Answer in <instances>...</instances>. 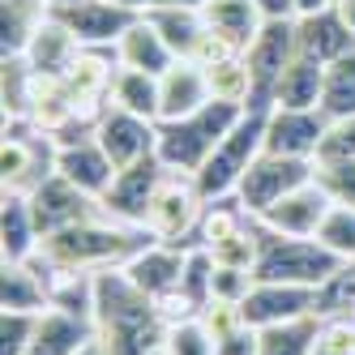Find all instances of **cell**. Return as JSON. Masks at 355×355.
<instances>
[{
    "mask_svg": "<svg viewBox=\"0 0 355 355\" xmlns=\"http://www.w3.org/2000/svg\"><path fill=\"white\" fill-rule=\"evenodd\" d=\"M150 236L141 227H129V223H116L107 218L103 210L73 223V227H60V232L43 236L39 240V252H35V266L52 278V274H103V270H124L129 257L146 244Z\"/></svg>",
    "mask_w": 355,
    "mask_h": 355,
    "instance_id": "obj_1",
    "label": "cell"
},
{
    "mask_svg": "<svg viewBox=\"0 0 355 355\" xmlns=\"http://www.w3.org/2000/svg\"><path fill=\"white\" fill-rule=\"evenodd\" d=\"M94 334L112 355H150L167 338V321L155 300L141 295L124 270L94 274Z\"/></svg>",
    "mask_w": 355,
    "mask_h": 355,
    "instance_id": "obj_2",
    "label": "cell"
},
{
    "mask_svg": "<svg viewBox=\"0 0 355 355\" xmlns=\"http://www.w3.org/2000/svg\"><path fill=\"white\" fill-rule=\"evenodd\" d=\"M240 116H244L240 103L210 98L201 112H193L184 120H159V163L167 171L197 175L201 167H206V159L218 150V141L236 129Z\"/></svg>",
    "mask_w": 355,
    "mask_h": 355,
    "instance_id": "obj_3",
    "label": "cell"
},
{
    "mask_svg": "<svg viewBox=\"0 0 355 355\" xmlns=\"http://www.w3.org/2000/svg\"><path fill=\"white\" fill-rule=\"evenodd\" d=\"M257 266H252V278L257 283H291V287H321L329 274H334L343 261L329 252L321 240H295V236H278L266 232L257 223Z\"/></svg>",
    "mask_w": 355,
    "mask_h": 355,
    "instance_id": "obj_4",
    "label": "cell"
},
{
    "mask_svg": "<svg viewBox=\"0 0 355 355\" xmlns=\"http://www.w3.org/2000/svg\"><path fill=\"white\" fill-rule=\"evenodd\" d=\"M266 116H270V107H244V116L236 120V129L218 141V150L206 159V167L193 175L206 201L236 197L244 171H248L252 159L266 150Z\"/></svg>",
    "mask_w": 355,
    "mask_h": 355,
    "instance_id": "obj_5",
    "label": "cell"
},
{
    "mask_svg": "<svg viewBox=\"0 0 355 355\" xmlns=\"http://www.w3.org/2000/svg\"><path fill=\"white\" fill-rule=\"evenodd\" d=\"M201 210H206V197H201L193 175L167 171L163 184L155 189V201H150L141 227L150 240H163V244H197Z\"/></svg>",
    "mask_w": 355,
    "mask_h": 355,
    "instance_id": "obj_6",
    "label": "cell"
},
{
    "mask_svg": "<svg viewBox=\"0 0 355 355\" xmlns=\"http://www.w3.org/2000/svg\"><path fill=\"white\" fill-rule=\"evenodd\" d=\"M313 175H317L313 159H287V155H270V150H261V155L252 159V167L244 171V180L236 189V201H240V210L248 218H261L274 201H283L291 189L309 184Z\"/></svg>",
    "mask_w": 355,
    "mask_h": 355,
    "instance_id": "obj_7",
    "label": "cell"
},
{
    "mask_svg": "<svg viewBox=\"0 0 355 355\" xmlns=\"http://www.w3.org/2000/svg\"><path fill=\"white\" fill-rule=\"evenodd\" d=\"M300 56V43H295V17H283V21H266L257 31V39L248 43V69H252V86H257V98L248 107H270V94H274V82L283 78V69Z\"/></svg>",
    "mask_w": 355,
    "mask_h": 355,
    "instance_id": "obj_8",
    "label": "cell"
},
{
    "mask_svg": "<svg viewBox=\"0 0 355 355\" xmlns=\"http://www.w3.org/2000/svg\"><path fill=\"white\" fill-rule=\"evenodd\" d=\"M94 141L107 150L116 171H124V167L159 155V124L146 116H133V112H120V107H103V116L94 120Z\"/></svg>",
    "mask_w": 355,
    "mask_h": 355,
    "instance_id": "obj_9",
    "label": "cell"
},
{
    "mask_svg": "<svg viewBox=\"0 0 355 355\" xmlns=\"http://www.w3.org/2000/svg\"><path fill=\"white\" fill-rule=\"evenodd\" d=\"M163 175H167V167L159 163V155L155 159H141V163L124 167V171H116V180L103 193V201H98V210H103L107 218H116V223L141 227L150 201H155V189L163 184ZM141 232H146V227H141Z\"/></svg>",
    "mask_w": 355,
    "mask_h": 355,
    "instance_id": "obj_10",
    "label": "cell"
},
{
    "mask_svg": "<svg viewBox=\"0 0 355 355\" xmlns=\"http://www.w3.org/2000/svg\"><path fill=\"white\" fill-rule=\"evenodd\" d=\"M329 206H334V197H329V189L313 175L309 184H300V189H291L283 201H274V206H270L257 223L266 227V232H278V236L317 240V232H321Z\"/></svg>",
    "mask_w": 355,
    "mask_h": 355,
    "instance_id": "obj_11",
    "label": "cell"
},
{
    "mask_svg": "<svg viewBox=\"0 0 355 355\" xmlns=\"http://www.w3.org/2000/svg\"><path fill=\"white\" fill-rule=\"evenodd\" d=\"M184 257H189V244H163V240H146L129 266H124V278L150 300H159L167 291L180 287V274H184Z\"/></svg>",
    "mask_w": 355,
    "mask_h": 355,
    "instance_id": "obj_12",
    "label": "cell"
},
{
    "mask_svg": "<svg viewBox=\"0 0 355 355\" xmlns=\"http://www.w3.org/2000/svg\"><path fill=\"white\" fill-rule=\"evenodd\" d=\"M56 175H64V180L73 189H82L86 197L103 201V193L112 189L116 180V163L107 159V150L90 137H78V141H60L56 146Z\"/></svg>",
    "mask_w": 355,
    "mask_h": 355,
    "instance_id": "obj_13",
    "label": "cell"
},
{
    "mask_svg": "<svg viewBox=\"0 0 355 355\" xmlns=\"http://www.w3.org/2000/svg\"><path fill=\"white\" fill-rule=\"evenodd\" d=\"M248 325H283L300 317H317V287H291V283H252L248 300L240 304Z\"/></svg>",
    "mask_w": 355,
    "mask_h": 355,
    "instance_id": "obj_14",
    "label": "cell"
},
{
    "mask_svg": "<svg viewBox=\"0 0 355 355\" xmlns=\"http://www.w3.org/2000/svg\"><path fill=\"white\" fill-rule=\"evenodd\" d=\"M325 137V116L321 112H291V107H270L266 116V150L287 159H313Z\"/></svg>",
    "mask_w": 355,
    "mask_h": 355,
    "instance_id": "obj_15",
    "label": "cell"
},
{
    "mask_svg": "<svg viewBox=\"0 0 355 355\" xmlns=\"http://www.w3.org/2000/svg\"><path fill=\"white\" fill-rule=\"evenodd\" d=\"M31 210H35V223H39V236H52L60 227H73V223L98 214V201L86 197L82 189H73L64 175H47L31 193Z\"/></svg>",
    "mask_w": 355,
    "mask_h": 355,
    "instance_id": "obj_16",
    "label": "cell"
},
{
    "mask_svg": "<svg viewBox=\"0 0 355 355\" xmlns=\"http://www.w3.org/2000/svg\"><path fill=\"white\" fill-rule=\"evenodd\" d=\"M210 73L197 60L180 56L163 78H159V120H184L210 103Z\"/></svg>",
    "mask_w": 355,
    "mask_h": 355,
    "instance_id": "obj_17",
    "label": "cell"
},
{
    "mask_svg": "<svg viewBox=\"0 0 355 355\" xmlns=\"http://www.w3.org/2000/svg\"><path fill=\"white\" fill-rule=\"evenodd\" d=\"M52 17H60L82 47H107V52H116L120 35L129 31L141 13H129V9L112 5V0H90V5H78L69 13H52Z\"/></svg>",
    "mask_w": 355,
    "mask_h": 355,
    "instance_id": "obj_18",
    "label": "cell"
},
{
    "mask_svg": "<svg viewBox=\"0 0 355 355\" xmlns=\"http://www.w3.org/2000/svg\"><path fill=\"white\" fill-rule=\"evenodd\" d=\"M295 43H300V56H309L317 64H334V60L355 52V35L347 31L338 9H325V13H313V17H295Z\"/></svg>",
    "mask_w": 355,
    "mask_h": 355,
    "instance_id": "obj_19",
    "label": "cell"
},
{
    "mask_svg": "<svg viewBox=\"0 0 355 355\" xmlns=\"http://www.w3.org/2000/svg\"><path fill=\"white\" fill-rule=\"evenodd\" d=\"M94 321L90 317H78L69 309H47L39 313V325H35V343L26 355H78L86 343H94Z\"/></svg>",
    "mask_w": 355,
    "mask_h": 355,
    "instance_id": "obj_20",
    "label": "cell"
},
{
    "mask_svg": "<svg viewBox=\"0 0 355 355\" xmlns=\"http://www.w3.org/2000/svg\"><path fill=\"white\" fill-rule=\"evenodd\" d=\"M116 60H120V69H137V73H155V78H163V73L180 60L167 47V39L150 26V17L141 13L129 31L120 35V43H116Z\"/></svg>",
    "mask_w": 355,
    "mask_h": 355,
    "instance_id": "obj_21",
    "label": "cell"
},
{
    "mask_svg": "<svg viewBox=\"0 0 355 355\" xmlns=\"http://www.w3.org/2000/svg\"><path fill=\"white\" fill-rule=\"evenodd\" d=\"M78 52H82V43L73 39V31L64 26L60 17L47 13V21L35 31V39H31V47H26L21 60H26L31 73H39V78H64L69 64L78 60Z\"/></svg>",
    "mask_w": 355,
    "mask_h": 355,
    "instance_id": "obj_22",
    "label": "cell"
},
{
    "mask_svg": "<svg viewBox=\"0 0 355 355\" xmlns=\"http://www.w3.org/2000/svg\"><path fill=\"white\" fill-rule=\"evenodd\" d=\"M321 86H325V64L309 60V56H295L283 78L274 82L270 94V107H291V112H321Z\"/></svg>",
    "mask_w": 355,
    "mask_h": 355,
    "instance_id": "obj_23",
    "label": "cell"
},
{
    "mask_svg": "<svg viewBox=\"0 0 355 355\" xmlns=\"http://www.w3.org/2000/svg\"><path fill=\"white\" fill-rule=\"evenodd\" d=\"M201 17H206L210 31L232 39L240 52H248V43L257 39V31L266 26L257 0H206V5H201Z\"/></svg>",
    "mask_w": 355,
    "mask_h": 355,
    "instance_id": "obj_24",
    "label": "cell"
},
{
    "mask_svg": "<svg viewBox=\"0 0 355 355\" xmlns=\"http://www.w3.org/2000/svg\"><path fill=\"white\" fill-rule=\"evenodd\" d=\"M39 223L31 210V197L5 193V261H31L39 252Z\"/></svg>",
    "mask_w": 355,
    "mask_h": 355,
    "instance_id": "obj_25",
    "label": "cell"
},
{
    "mask_svg": "<svg viewBox=\"0 0 355 355\" xmlns=\"http://www.w3.org/2000/svg\"><path fill=\"white\" fill-rule=\"evenodd\" d=\"M43 21H47L43 0H5L0 5V31H5L0 47H5V56H26V47Z\"/></svg>",
    "mask_w": 355,
    "mask_h": 355,
    "instance_id": "obj_26",
    "label": "cell"
},
{
    "mask_svg": "<svg viewBox=\"0 0 355 355\" xmlns=\"http://www.w3.org/2000/svg\"><path fill=\"white\" fill-rule=\"evenodd\" d=\"M107 107L133 112V116H146V120L159 124V78L155 73H137V69H120L116 82H112Z\"/></svg>",
    "mask_w": 355,
    "mask_h": 355,
    "instance_id": "obj_27",
    "label": "cell"
},
{
    "mask_svg": "<svg viewBox=\"0 0 355 355\" xmlns=\"http://www.w3.org/2000/svg\"><path fill=\"white\" fill-rule=\"evenodd\" d=\"M321 317H300V321H283V325H266L257 355H313L317 334H321Z\"/></svg>",
    "mask_w": 355,
    "mask_h": 355,
    "instance_id": "obj_28",
    "label": "cell"
},
{
    "mask_svg": "<svg viewBox=\"0 0 355 355\" xmlns=\"http://www.w3.org/2000/svg\"><path fill=\"white\" fill-rule=\"evenodd\" d=\"M146 17H150V26L167 39V47H171L175 56H189L193 43H197V35L206 31V17H201V9H171V5H159V9H146Z\"/></svg>",
    "mask_w": 355,
    "mask_h": 355,
    "instance_id": "obj_29",
    "label": "cell"
},
{
    "mask_svg": "<svg viewBox=\"0 0 355 355\" xmlns=\"http://www.w3.org/2000/svg\"><path fill=\"white\" fill-rule=\"evenodd\" d=\"M321 116L338 120L355 116V52L325 64V86H321Z\"/></svg>",
    "mask_w": 355,
    "mask_h": 355,
    "instance_id": "obj_30",
    "label": "cell"
},
{
    "mask_svg": "<svg viewBox=\"0 0 355 355\" xmlns=\"http://www.w3.org/2000/svg\"><path fill=\"white\" fill-rule=\"evenodd\" d=\"M351 309H355V261H343L317 287V317L321 321H347Z\"/></svg>",
    "mask_w": 355,
    "mask_h": 355,
    "instance_id": "obj_31",
    "label": "cell"
},
{
    "mask_svg": "<svg viewBox=\"0 0 355 355\" xmlns=\"http://www.w3.org/2000/svg\"><path fill=\"white\" fill-rule=\"evenodd\" d=\"M206 73H210V94L223 98V103H240V107H248L252 98H257V86H252V69H248L244 56L223 60V64H214V69H206Z\"/></svg>",
    "mask_w": 355,
    "mask_h": 355,
    "instance_id": "obj_32",
    "label": "cell"
},
{
    "mask_svg": "<svg viewBox=\"0 0 355 355\" xmlns=\"http://www.w3.org/2000/svg\"><path fill=\"white\" fill-rule=\"evenodd\" d=\"M317 240L334 252L338 261H355V206H347V201H334L321 223Z\"/></svg>",
    "mask_w": 355,
    "mask_h": 355,
    "instance_id": "obj_33",
    "label": "cell"
},
{
    "mask_svg": "<svg viewBox=\"0 0 355 355\" xmlns=\"http://www.w3.org/2000/svg\"><path fill=\"white\" fill-rule=\"evenodd\" d=\"M163 343H167L171 355H218L214 351V334L201 325V317H189V321L167 325V338Z\"/></svg>",
    "mask_w": 355,
    "mask_h": 355,
    "instance_id": "obj_34",
    "label": "cell"
},
{
    "mask_svg": "<svg viewBox=\"0 0 355 355\" xmlns=\"http://www.w3.org/2000/svg\"><path fill=\"white\" fill-rule=\"evenodd\" d=\"M317 163H355V116L325 120V137L317 150Z\"/></svg>",
    "mask_w": 355,
    "mask_h": 355,
    "instance_id": "obj_35",
    "label": "cell"
},
{
    "mask_svg": "<svg viewBox=\"0 0 355 355\" xmlns=\"http://www.w3.org/2000/svg\"><path fill=\"white\" fill-rule=\"evenodd\" d=\"M39 313H5L0 317V355H26L35 343Z\"/></svg>",
    "mask_w": 355,
    "mask_h": 355,
    "instance_id": "obj_36",
    "label": "cell"
},
{
    "mask_svg": "<svg viewBox=\"0 0 355 355\" xmlns=\"http://www.w3.org/2000/svg\"><path fill=\"white\" fill-rule=\"evenodd\" d=\"M252 270H240V266H218L214 261V287H210V300H227V304H244L248 291H252Z\"/></svg>",
    "mask_w": 355,
    "mask_h": 355,
    "instance_id": "obj_37",
    "label": "cell"
},
{
    "mask_svg": "<svg viewBox=\"0 0 355 355\" xmlns=\"http://www.w3.org/2000/svg\"><path fill=\"white\" fill-rule=\"evenodd\" d=\"M236 56H244L240 47L227 39V35H218V31H201L197 35V43H193V52H189V60H197L201 69H214V64H223V60H236Z\"/></svg>",
    "mask_w": 355,
    "mask_h": 355,
    "instance_id": "obj_38",
    "label": "cell"
},
{
    "mask_svg": "<svg viewBox=\"0 0 355 355\" xmlns=\"http://www.w3.org/2000/svg\"><path fill=\"white\" fill-rule=\"evenodd\" d=\"M313 355H355V325H351V317L347 321H325L321 334H317Z\"/></svg>",
    "mask_w": 355,
    "mask_h": 355,
    "instance_id": "obj_39",
    "label": "cell"
},
{
    "mask_svg": "<svg viewBox=\"0 0 355 355\" xmlns=\"http://www.w3.org/2000/svg\"><path fill=\"white\" fill-rule=\"evenodd\" d=\"M257 343H261V329L244 321L236 329H227L223 338H214V351L218 355H257Z\"/></svg>",
    "mask_w": 355,
    "mask_h": 355,
    "instance_id": "obj_40",
    "label": "cell"
},
{
    "mask_svg": "<svg viewBox=\"0 0 355 355\" xmlns=\"http://www.w3.org/2000/svg\"><path fill=\"white\" fill-rule=\"evenodd\" d=\"M257 9L266 21H283V17H295V5L291 0H257Z\"/></svg>",
    "mask_w": 355,
    "mask_h": 355,
    "instance_id": "obj_41",
    "label": "cell"
},
{
    "mask_svg": "<svg viewBox=\"0 0 355 355\" xmlns=\"http://www.w3.org/2000/svg\"><path fill=\"white\" fill-rule=\"evenodd\" d=\"M295 5V17H313V13H325V9H334L338 0H291Z\"/></svg>",
    "mask_w": 355,
    "mask_h": 355,
    "instance_id": "obj_42",
    "label": "cell"
},
{
    "mask_svg": "<svg viewBox=\"0 0 355 355\" xmlns=\"http://www.w3.org/2000/svg\"><path fill=\"white\" fill-rule=\"evenodd\" d=\"M334 9H338V17L347 21V31L355 35V0H338V5H334Z\"/></svg>",
    "mask_w": 355,
    "mask_h": 355,
    "instance_id": "obj_43",
    "label": "cell"
},
{
    "mask_svg": "<svg viewBox=\"0 0 355 355\" xmlns=\"http://www.w3.org/2000/svg\"><path fill=\"white\" fill-rule=\"evenodd\" d=\"M47 13H69V9H78V5H90V0H43Z\"/></svg>",
    "mask_w": 355,
    "mask_h": 355,
    "instance_id": "obj_44",
    "label": "cell"
},
{
    "mask_svg": "<svg viewBox=\"0 0 355 355\" xmlns=\"http://www.w3.org/2000/svg\"><path fill=\"white\" fill-rule=\"evenodd\" d=\"M159 5H171V9H201L206 0H150V9H159Z\"/></svg>",
    "mask_w": 355,
    "mask_h": 355,
    "instance_id": "obj_45",
    "label": "cell"
},
{
    "mask_svg": "<svg viewBox=\"0 0 355 355\" xmlns=\"http://www.w3.org/2000/svg\"><path fill=\"white\" fill-rule=\"evenodd\" d=\"M112 5L129 9V13H146V9H150V0H112Z\"/></svg>",
    "mask_w": 355,
    "mask_h": 355,
    "instance_id": "obj_46",
    "label": "cell"
},
{
    "mask_svg": "<svg viewBox=\"0 0 355 355\" xmlns=\"http://www.w3.org/2000/svg\"><path fill=\"white\" fill-rule=\"evenodd\" d=\"M78 355H112V351H107L103 343H98V338H94V343H86V347H82Z\"/></svg>",
    "mask_w": 355,
    "mask_h": 355,
    "instance_id": "obj_47",
    "label": "cell"
}]
</instances>
